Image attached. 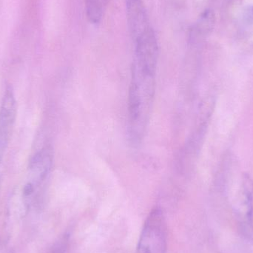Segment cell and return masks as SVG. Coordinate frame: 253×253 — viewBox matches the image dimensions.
I'll list each match as a JSON object with an SVG mask.
<instances>
[{
    "label": "cell",
    "instance_id": "obj_1",
    "mask_svg": "<svg viewBox=\"0 0 253 253\" xmlns=\"http://www.w3.org/2000/svg\"><path fill=\"white\" fill-rule=\"evenodd\" d=\"M156 72L132 65L129 90L128 115L131 138L134 142L142 139L154 100Z\"/></svg>",
    "mask_w": 253,
    "mask_h": 253
},
{
    "label": "cell",
    "instance_id": "obj_2",
    "mask_svg": "<svg viewBox=\"0 0 253 253\" xmlns=\"http://www.w3.org/2000/svg\"><path fill=\"white\" fill-rule=\"evenodd\" d=\"M168 227L163 211L155 208L144 221L135 253H166Z\"/></svg>",
    "mask_w": 253,
    "mask_h": 253
},
{
    "label": "cell",
    "instance_id": "obj_3",
    "mask_svg": "<svg viewBox=\"0 0 253 253\" xmlns=\"http://www.w3.org/2000/svg\"><path fill=\"white\" fill-rule=\"evenodd\" d=\"M135 56L132 65L142 69L156 72L159 46L153 28L134 37Z\"/></svg>",
    "mask_w": 253,
    "mask_h": 253
},
{
    "label": "cell",
    "instance_id": "obj_4",
    "mask_svg": "<svg viewBox=\"0 0 253 253\" xmlns=\"http://www.w3.org/2000/svg\"><path fill=\"white\" fill-rule=\"evenodd\" d=\"M16 114V99L11 87H8L4 93L0 108V163L8 144Z\"/></svg>",
    "mask_w": 253,
    "mask_h": 253
},
{
    "label": "cell",
    "instance_id": "obj_5",
    "mask_svg": "<svg viewBox=\"0 0 253 253\" xmlns=\"http://www.w3.org/2000/svg\"><path fill=\"white\" fill-rule=\"evenodd\" d=\"M108 0H85L87 18L92 23L97 24L102 20Z\"/></svg>",
    "mask_w": 253,
    "mask_h": 253
},
{
    "label": "cell",
    "instance_id": "obj_6",
    "mask_svg": "<svg viewBox=\"0 0 253 253\" xmlns=\"http://www.w3.org/2000/svg\"><path fill=\"white\" fill-rule=\"evenodd\" d=\"M244 20L248 24H253V5L248 6L244 10Z\"/></svg>",
    "mask_w": 253,
    "mask_h": 253
},
{
    "label": "cell",
    "instance_id": "obj_7",
    "mask_svg": "<svg viewBox=\"0 0 253 253\" xmlns=\"http://www.w3.org/2000/svg\"><path fill=\"white\" fill-rule=\"evenodd\" d=\"M65 249L66 247L65 242H60L53 248L50 253H65Z\"/></svg>",
    "mask_w": 253,
    "mask_h": 253
},
{
    "label": "cell",
    "instance_id": "obj_8",
    "mask_svg": "<svg viewBox=\"0 0 253 253\" xmlns=\"http://www.w3.org/2000/svg\"><path fill=\"white\" fill-rule=\"evenodd\" d=\"M34 186L31 184H28L24 188V194L25 196H30L34 192Z\"/></svg>",
    "mask_w": 253,
    "mask_h": 253
}]
</instances>
